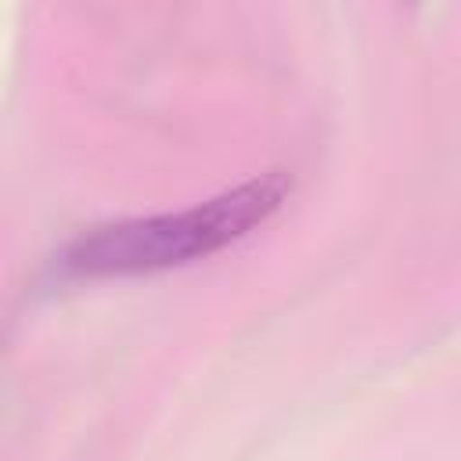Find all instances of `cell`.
I'll return each instance as SVG.
<instances>
[{
    "instance_id": "obj_1",
    "label": "cell",
    "mask_w": 461,
    "mask_h": 461,
    "mask_svg": "<svg viewBox=\"0 0 461 461\" xmlns=\"http://www.w3.org/2000/svg\"><path fill=\"white\" fill-rule=\"evenodd\" d=\"M288 191L292 176L285 169H267L180 212L97 227L61 252V270L72 277H130L205 259L270 220Z\"/></svg>"
}]
</instances>
